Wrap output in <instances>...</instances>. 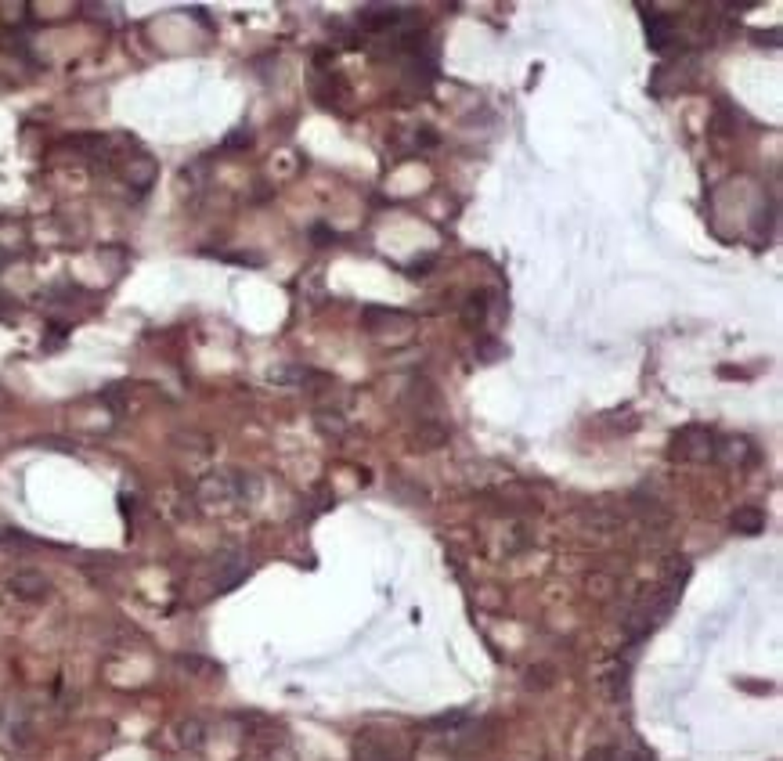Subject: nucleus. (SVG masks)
<instances>
[{"label":"nucleus","instance_id":"nucleus-12","mask_svg":"<svg viewBox=\"0 0 783 761\" xmlns=\"http://www.w3.org/2000/svg\"><path fill=\"white\" fill-rule=\"evenodd\" d=\"M585 761H614V747H595V751H588Z\"/></svg>","mask_w":783,"mask_h":761},{"label":"nucleus","instance_id":"nucleus-5","mask_svg":"<svg viewBox=\"0 0 783 761\" xmlns=\"http://www.w3.org/2000/svg\"><path fill=\"white\" fill-rule=\"evenodd\" d=\"M206 740H209V729H206L202 718H185V722L178 725V744H181L185 751H202Z\"/></svg>","mask_w":783,"mask_h":761},{"label":"nucleus","instance_id":"nucleus-1","mask_svg":"<svg viewBox=\"0 0 783 761\" xmlns=\"http://www.w3.org/2000/svg\"><path fill=\"white\" fill-rule=\"evenodd\" d=\"M718 455V444H715V433L704 430V426H686L672 437V459H683V462H707Z\"/></svg>","mask_w":783,"mask_h":761},{"label":"nucleus","instance_id":"nucleus-7","mask_svg":"<svg viewBox=\"0 0 783 761\" xmlns=\"http://www.w3.org/2000/svg\"><path fill=\"white\" fill-rule=\"evenodd\" d=\"M4 733H7V740H11L15 747H25V744L33 740V736H29V733H33V725H29L22 715H15V711L4 718Z\"/></svg>","mask_w":783,"mask_h":761},{"label":"nucleus","instance_id":"nucleus-2","mask_svg":"<svg viewBox=\"0 0 783 761\" xmlns=\"http://www.w3.org/2000/svg\"><path fill=\"white\" fill-rule=\"evenodd\" d=\"M7 588H11V595H18V599H25V603H40V599H47V595H51V581H47L40 571L11 573Z\"/></svg>","mask_w":783,"mask_h":761},{"label":"nucleus","instance_id":"nucleus-9","mask_svg":"<svg viewBox=\"0 0 783 761\" xmlns=\"http://www.w3.org/2000/svg\"><path fill=\"white\" fill-rule=\"evenodd\" d=\"M466 722H470V715H466V711H452V715L433 718V722H430V729H448V733H452V729H459V725H466Z\"/></svg>","mask_w":783,"mask_h":761},{"label":"nucleus","instance_id":"nucleus-8","mask_svg":"<svg viewBox=\"0 0 783 761\" xmlns=\"http://www.w3.org/2000/svg\"><path fill=\"white\" fill-rule=\"evenodd\" d=\"M463 314H466V321H470V325H481V321H484V314H488V292H473Z\"/></svg>","mask_w":783,"mask_h":761},{"label":"nucleus","instance_id":"nucleus-3","mask_svg":"<svg viewBox=\"0 0 783 761\" xmlns=\"http://www.w3.org/2000/svg\"><path fill=\"white\" fill-rule=\"evenodd\" d=\"M246 573H249V567H246L242 553H224V556H217V567H213V584H217V592H228V588H235V584H239Z\"/></svg>","mask_w":783,"mask_h":761},{"label":"nucleus","instance_id":"nucleus-13","mask_svg":"<svg viewBox=\"0 0 783 761\" xmlns=\"http://www.w3.org/2000/svg\"><path fill=\"white\" fill-rule=\"evenodd\" d=\"M520 761H534V758H520Z\"/></svg>","mask_w":783,"mask_h":761},{"label":"nucleus","instance_id":"nucleus-11","mask_svg":"<svg viewBox=\"0 0 783 761\" xmlns=\"http://www.w3.org/2000/svg\"><path fill=\"white\" fill-rule=\"evenodd\" d=\"M178 665L192 667V671H213V665H209V661H202V657H178Z\"/></svg>","mask_w":783,"mask_h":761},{"label":"nucleus","instance_id":"nucleus-10","mask_svg":"<svg viewBox=\"0 0 783 761\" xmlns=\"http://www.w3.org/2000/svg\"><path fill=\"white\" fill-rule=\"evenodd\" d=\"M614 761H654L646 751H621V747H614Z\"/></svg>","mask_w":783,"mask_h":761},{"label":"nucleus","instance_id":"nucleus-4","mask_svg":"<svg viewBox=\"0 0 783 761\" xmlns=\"http://www.w3.org/2000/svg\"><path fill=\"white\" fill-rule=\"evenodd\" d=\"M643 18H646L650 47H654V51H668V44L676 40V25H672V18H668V15H661V11H654V7H646V11H643Z\"/></svg>","mask_w":783,"mask_h":761},{"label":"nucleus","instance_id":"nucleus-6","mask_svg":"<svg viewBox=\"0 0 783 761\" xmlns=\"http://www.w3.org/2000/svg\"><path fill=\"white\" fill-rule=\"evenodd\" d=\"M733 531H740V534H762L766 531V512L755 509V505L737 509L733 512Z\"/></svg>","mask_w":783,"mask_h":761}]
</instances>
